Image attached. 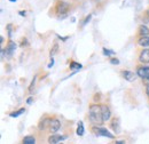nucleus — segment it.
<instances>
[{
  "label": "nucleus",
  "mask_w": 149,
  "mask_h": 144,
  "mask_svg": "<svg viewBox=\"0 0 149 144\" xmlns=\"http://www.w3.org/2000/svg\"><path fill=\"white\" fill-rule=\"evenodd\" d=\"M57 49H58V45L57 44H54V46H53V48L51 49V57L53 56V55L56 54V52H57Z\"/></svg>",
  "instance_id": "17"
},
{
  "label": "nucleus",
  "mask_w": 149,
  "mask_h": 144,
  "mask_svg": "<svg viewBox=\"0 0 149 144\" xmlns=\"http://www.w3.org/2000/svg\"><path fill=\"white\" fill-rule=\"evenodd\" d=\"M36 79H37V77H35V78H33V80L31 81V85L29 86V91H30V93L32 91V88H33V86H35V84H36Z\"/></svg>",
  "instance_id": "19"
},
{
  "label": "nucleus",
  "mask_w": 149,
  "mask_h": 144,
  "mask_svg": "<svg viewBox=\"0 0 149 144\" xmlns=\"http://www.w3.org/2000/svg\"><path fill=\"white\" fill-rule=\"evenodd\" d=\"M19 15H22V16H25V14H26V13H25V12H19Z\"/></svg>",
  "instance_id": "26"
},
{
  "label": "nucleus",
  "mask_w": 149,
  "mask_h": 144,
  "mask_svg": "<svg viewBox=\"0 0 149 144\" xmlns=\"http://www.w3.org/2000/svg\"><path fill=\"white\" fill-rule=\"evenodd\" d=\"M103 54L106 55V56H111V55H113V52H112V51H110V49L103 48Z\"/></svg>",
  "instance_id": "18"
},
{
  "label": "nucleus",
  "mask_w": 149,
  "mask_h": 144,
  "mask_svg": "<svg viewBox=\"0 0 149 144\" xmlns=\"http://www.w3.org/2000/svg\"><path fill=\"white\" fill-rule=\"evenodd\" d=\"M58 144H60V143H58ZM61 144H62V143H61Z\"/></svg>",
  "instance_id": "29"
},
{
  "label": "nucleus",
  "mask_w": 149,
  "mask_h": 144,
  "mask_svg": "<svg viewBox=\"0 0 149 144\" xmlns=\"http://www.w3.org/2000/svg\"><path fill=\"white\" fill-rule=\"evenodd\" d=\"M24 111H25V109H24V108L19 109V111H16V112H13V113H10V117H12V118H17V117H19V116H21L22 113H24Z\"/></svg>",
  "instance_id": "16"
},
{
  "label": "nucleus",
  "mask_w": 149,
  "mask_h": 144,
  "mask_svg": "<svg viewBox=\"0 0 149 144\" xmlns=\"http://www.w3.org/2000/svg\"><path fill=\"white\" fill-rule=\"evenodd\" d=\"M70 69L71 70H80L81 69V64H79L77 62H71L70 63Z\"/></svg>",
  "instance_id": "15"
},
{
  "label": "nucleus",
  "mask_w": 149,
  "mask_h": 144,
  "mask_svg": "<svg viewBox=\"0 0 149 144\" xmlns=\"http://www.w3.org/2000/svg\"><path fill=\"white\" fill-rule=\"evenodd\" d=\"M138 33L140 35V37H148L149 36V28L147 25H140L139 26V31Z\"/></svg>",
  "instance_id": "11"
},
{
  "label": "nucleus",
  "mask_w": 149,
  "mask_h": 144,
  "mask_svg": "<svg viewBox=\"0 0 149 144\" xmlns=\"http://www.w3.org/2000/svg\"><path fill=\"white\" fill-rule=\"evenodd\" d=\"M146 94H147V96L149 97V84H147V86H146Z\"/></svg>",
  "instance_id": "24"
},
{
  "label": "nucleus",
  "mask_w": 149,
  "mask_h": 144,
  "mask_svg": "<svg viewBox=\"0 0 149 144\" xmlns=\"http://www.w3.org/2000/svg\"><path fill=\"white\" fill-rule=\"evenodd\" d=\"M88 117L91 123L94 125H102L103 121V117H102V112H101V107L96 105V104H92L88 110Z\"/></svg>",
  "instance_id": "1"
},
{
  "label": "nucleus",
  "mask_w": 149,
  "mask_h": 144,
  "mask_svg": "<svg viewBox=\"0 0 149 144\" xmlns=\"http://www.w3.org/2000/svg\"><path fill=\"white\" fill-rule=\"evenodd\" d=\"M32 102H33V97H29V98H28V101H26V103H28V104H31Z\"/></svg>",
  "instance_id": "22"
},
{
  "label": "nucleus",
  "mask_w": 149,
  "mask_h": 144,
  "mask_svg": "<svg viewBox=\"0 0 149 144\" xmlns=\"http://www.w3.org/2000/svg\"><path fill=\"white\" fill-rule=\"evenodd\" d=\"M110 63H111V64H116V65H118V64H119V61H118L117 58H110Z\"/></svg>",
  "instance_id": "21"
},
{
  "label": "nucleus",
  "mask_w": 149,
  "mask_h": 144,
  "mask_svg": "<svg viewBox=\"0 0 149 144\" xmlns=\"http://www.w3.org/2000/svg\"><path fill=\"white\" fill-rule=\"evenodd\" d=\"M92 132H93L96 136H106V137H109V138H113L115 137L110 132H108L106 128H102V127L94 126L92 128Z\"/></svg>",
  "instance_id": "2"
},
{
  "label": "nucleus",
  "mask_w": 149,
  "mask_h": 144,
  "mask_svg": "<svg viewBox=\"0 0 149 144\" xmlns=\"http://www.w3.org/2000/svg\"><path fill=\"white\" fill-rule=\"evenodd\" d=\"M91 18H92V15L86 16V18H85V19H84V22H83V25H86V23H87V22H90V21H91Z\"/></svg>",
  "instance_id": "20"
},
{
  "label": "nucleus",
  "mask_w": 149,
  "mask_h": 144,
  "mask_svg": "<svg viewBox=\"0 0 149 144\" xmlns=\"http://www.w3.org/2000/svg\"><path fill=\"white\" fill-rule=\"evenodd\" d=\"M139 61H140L142 64H149V48L143 49V51L140 53Z\"/></svg>",
  "instance_id": "7"
},
{
  "label": "nucleus",
  "mask_w": 149,
  "mask_h": 144,
  "mask_svg": "<svg viewBox=\"0 0 149 144\" xmlns=\"http://www.w3.org/2000/svg\"><path fill=\"white\" fill-rule=\"evenodd\" d=\"M138 45L141 46V47L148 48L149 47V36L148 37H140L139 40H138Z\"/></svg>",
  "instance_id": "10"
},
{
  "label": "nucleus",
  "mask_w": 149,
  "mask_h": 144,
  "mask_svg": "<svg viewBox=\"0 0 149 144\" xmlns=\"http://www.w3.org/2000/svg\"><path fill=\"white\" fill-rule=\"evenodd\" d=\"M147 15H148V16H149V9H148V10H147Z\"/></svg>",
  "instance_id": "28"
},
{
  "label": "nucleus",
  "mask_w": 149,
  "mask_h": 144,
  "mask_svg": "<svg viewBox=\"0 0 149 144\" xmlns=\"http://www.w3.org/2000/svg\"><path fill=\"white\" fill-rule=\"evenodd\" d=\"M136 74H138L141 79L146 80L149 84V66H140V68H138Z\"/></svg>",
  "instance_id": "4"
},
{
  "label": "nucleus",
  "mask_w": 149,
  "mask_h": 144,
  "mask_svg": "<svg viewBox=\"0 0 149 144\" xmlns=\"http://www.w3.org/2000/svg\"><path fill=\"white\" fill-rule=\"evenodd\" d=\"M15 48H16V45L13 42V41H10L9 44H8V47L6 48V51H3V52H6L8 56H12V54L15 52Z\"/></svg>",
  "instance_id": "12"
},
{
  "label": "nucleus",
  "mask_w": 149,
  "mask_h": 144,
  "mask_svg": "<svg viewBox=\"0 0 149 144\" xmlns=\"http://www.w3.org/2000/svg\"><path fill=\"white\" fill-rule=\"evenodd\" d=\"M122 75H123V77L125 78V80H127V81H134L135 78H136V75L132 71H129V70L122 71Z\"/></svg>",
  "instance_id": "9"
},
{
  "label": "nucleus",
  "mask_w": 149,
  "mask_h": 144,
  "mask_svg": "<svg viewBox=\"0 0 149 144\" xmlns=\"http://www.w3.org/2000/svg\"><path fill=\"white\" fill-rule=\"evenodd\" d=\"M76 133H77L78 136H83V135H84L85 129H84V124H83V121H79V123H78V127H77Z\"/></svg>",
  "instance_id": "13"
},
{
  "label": "nucleus",
  "mask_w": 149,
  "mask_h": 144,
  "mask_svg": "<svg viewBox=\"0 0 149 144\" xmlns=\"http://www.w3.org/2000/svg\"><path fill=\"white\" fill-rule=\"evenodd\" d=\"M23 144H36V138L33 136H25L23 138Z\"/></svg>",
  "instance_id": "14"
},
{
  "label": "nucleus",
  "mask_w": 149,
  "mask_h": 144,
  "mask_svg": "<svg viewBox=\"0 0 149 144\" xmlns=\"http://www.w3.org/2000/svg\"><path fill=\"white\" fill-rule=\"evenodd\" d=\"M53 65H54V60H53V58H52V60H51V63H49V64H48V68H49V69H51V68H52V66H53Z\"/></svg>",
  "instance_id": "23"
},
{
  "label": "nucleus",
  "mask_w": 149,
  "mask_h": 144,
  "mask_svg": "<svg viewBox=\"0 0 149 144\" xmlns=\"http://www.w3.org/2000/svg\"><path fill=\"white\" fill-rule=\"evenodd\" d=\"M48 128H49V132H51V133H56V132L61 128V123H60V120H57V119H51Z\"/></svg>",
  "instance_id": "5"
},
{
  "label": "nucleus",
  "mask_w": 149,
  "mask_h": 144,
  "mask_svg": "<svg viewBox=\"0 0 149 144\" xmlns=\"http://www.w3.org/2000/svg\"><path fill=\"white\" fill-rule=\"evenodd\" d=\"M65 140V136L63 135H51L48 137V143L49 144H58L61 141Z\"/></svg>",
  "instance_id": "8"
},
{
  "label": "nucleus",
  "mask_w": 149,
  "mask_h": 144,
  "mask_svg": "<svg viewBox=\"0 0 149 144\" xmlns=\"http://www.w3.org/2000/svg\"><path fill=\"white\" fill-rule=\"evenodd\" d=\"M115 144H125V141H116Z\"/></svg>",
  "instance_id": "25"
},
{
  "label": "nucleus",
  "mask_w": 149,
  "mask_h": 144,
  "mask_svg": "<svg viewBox=\"0 0 149 144\" xmlns=\"http://www.w3.org/2000/svg\"><path fill=\"white\" fill-rule=\"evenodd\" d=\"M101 112H102V117H103V121H108L111 118V111L108 105H101Z\"/></svg>",
  "instance_id": "6"
},
{
  "label": "nucleus",
  "mask_w": 149,
  "mask_h": 144,
  "mask_svg": "<svg viewBox=\"0 0 149 144\" xmlns=\"http://www.w3.org/2000/svg\"><path fill=\"white\" fill-rule=\"evenodd\" d=\"M69 10V5L64 1H58L56 5V13L58 15H67Z\"/></svg>",
  "instance_id": "3"
},
{
  "label": "nucleus",
  "mask_w": 149,
  "mask_h": 144,
  "mask_svg": "<svg viewBox=\"0 0 149 144\" xmlns=\"http://www.w3.org/2000/svg\"><path fill=\"white\" fill-rule=\"evenodd\" d=\"M9 1H10V2H15L16 0H9Z\"/></svg>",
  "instance_id": "27"
}]
</instances>
